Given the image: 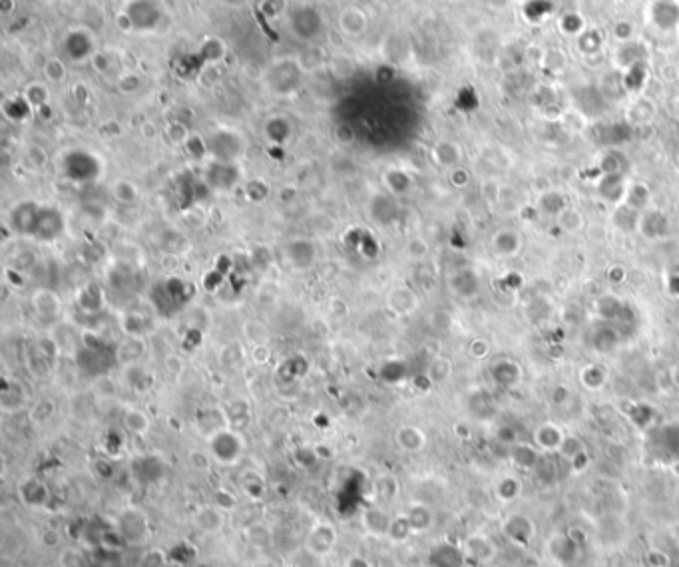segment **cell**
Here are the masks:
<instances>
[{"label": "cell", "instance_id": "cell-1", "mask_svg": "<svg viewBox=\"0 0 679 567\" xmlns=\"http://www.w3.org/2000/svg\"><path fill=\"white\" fill-rule=\"evenodd\" d=\"M210 450L220 464L234 466L243 454V438L234 430L223 428L210 436Z\"/></svg>", "mask_w": 679, "mask_h": 567}, {"label": "cell", "instance_id": "cell-2", "mask_svg": "<svg viewBox=\"0 0 679 567\" xmlns=\"http://www.w3.org/2000/svg\"><path fill=\"white\" fill-rule=\"evenodd\" d=\"M337 545V530L329 521H317L305 540V549L315 557H327Z\"/></svg>", "mask_w": 679, "mask_h": 567}, {"label": "cell", "instance_id": "cell-3", "mask_svg": "<svg viewBox=\"0 0 679 567\" xmlns=\"http://www.w3.org/2000/svg\"><path fill=\"white\" fill-rule=\"evenodd\" d=\"M504 533L518 547H528L536 537V523L522 514H514L512 518L504 521Z\"/></svg>", "mask_w": 679, "mask_h": 567}, {"label": "cell", "instance_id": "cell-4", "mask_svg": "<svg viewBox=\"0 0 679 567\" xmlns=\"http://www.w3.org/2000/svg\"><path fill=\"white\" fill-rule=\"evenodd\" d=\"M496 544L484 533H470L462 542V554L467 559H472L476 563H488L496 557Z\"/></svg>", "mask_w": 679, "mask_h": 567}, {"label": "cell", "instance_id": "cell-5", "mask_svg": "<svg viewBox=\"0 0 679 567\" xmlns=\"http://www.w3.org/2000/svg\"><path fill=\"white\" fill-rule=\"evenodd\" d=\"M18 498L26 508L42 509L50 504V490L38 478H26L18 486Z\"/></svg>", "mask_w": 679, "mask_h": 567}, {"label": "cell", "instance_id": "cell-6", "mask_svg": "<svg viewBox=\"0 0 679 567\" xmlns=\"http://www.w3.org/2000/svg\"><path fill=\"white\" fill-rule=\"evenodd\" d=\"M193 523L199 532L205 535H217L223 532L225 528V511L220 509L217 506H201V508L193 514Z\"/></svg>", "mask_w": 679, "mask_h": 567}, {"label": "cell", "instance_id": "cell-7", "mask_svg": "<svg viewBox=\"0 0 679 567\" xmlns=\"http://www.w3.org/2000/svg\"><path fill=\"white\" fill-rule=\"evenodd\" d=\"M391 521H393V518L388 516L387 509L379 508V506H369L363 511V516H361L363 530L369 535H373V537H387Z\"/></svg>", "mask_w": 679, "mask_h": 567}, {"label": "cell", "instance_id": "cell-8", "mask_svg": "<svg viewBox=\"0 0 679 567\" xmlns=\"http://www.w3.org/2000/svg\"><path fill=\"white\" fill-rule=\"evenodd\" d=\"M283 255L285 259L297 269H305L315 261V249L311 241H303V239H293L289 243L283 247Z\"/></svg>", "mask_w": 679, "mask_h": 567}, {"label": "cell", "instance_id": "cell-9", "mask_svg": "<svg viewBox=\"0 0 679 567\" xmlns=\"http://www.w3.org/2000/svg\"><path fill=\"white\" fill-rule=\"evenodd\" d=\"M395 442L397 446L402 452L407 454H417L421 452L424 446H426V436L419 426H410V424H405L395 432Z\"/></svg>", "mask_w": 679, "mask_h": 567}, {"label": "cell", "instance_id": "cell-10", "mask_svg": "<svg viewBox=\"0 0 679 567\" xmlns=\"http://www.w3.org/2000/svg\"><path fill=\"white\" fill-rule=\"evenodd\" d=\"M28 402V394L24 390L23 386L18 382H12V384H6L4 390H2V396H0V406L4 412H18L23 410L24 406Z\"/></svg>", "mask_w": 679, "mask_h": 567}, {"label": "cell", "instance_id": "cell-11", "mask_svg": "<svg viewBox=\"0 0 679 567\" xmlns=\"http://www.w3.org/2000/svg\"><path fill=\"white\" fill-rule=\"evenodd\" d=\"M122 422H124V428L132 432V434H136V436H144V434H148L150 428H152L150 416H148L141 408H134V406L126 408Z\"/></svg>", "mask_w": 679, "mask_h": 567}, {"label": "cell", "instance_id": "cell-12", "mask_svg": "<svg viewBox=\"0 0 679 567\" xmlns=\"http://www.w3.org/2000/svg\"><path fill=\"white\" fill-rule=\"evenodd\" d=\"M32 302H34L36 311L42 314V317L52 319V317H56V314L60 313L58 295H56V293H52V291H48V289L36 291L34 297H32Z\"/></svg>", "mask_w": 679, "mask_h": 567}, {"label": "cell", "instance_id": "cell-13", "mask_svg": "<svg viewBox=\"0 0 679 567\" xmlns=\"http://www.w3.org/2000/svg\"><path fill=\"white\" fill-rule=\"evenodd\" d=\"M407 518L414 533H424L433 525V511L424 504H410V508L407 509Z\"/></svg>", "mask_w": 679, "mask_h": 567}, {"label": "cell", "instance_id": "cell-14", "mask_svg": "<svg viewBox=\"0 0 679 567\" xmlns=\"http://www.w3.org/2000/svg\"><path fill=\"white\" fill-rule=\"evenodd\" d=\"M564 438H566V436L560 432V428H558L556 424H544V426L536 432V442H538L542 448H546V450L560 448Z\"/></svg>", "mask_w": 679, "mask_h": 567}, {"label": "cell", "instance_id": "cell-15", "mask_svg": "<svg viewBox=\"0 0 679 567\" xmlns=\"http://www.w3.org/2000/svg\"><path fill=\"white\" fill-rule=\"evenodd\" d=\"M412 533L414 532H412V528H410L409 518H407V514H402V516H398V518H393L387 537L393 544H405Z\"/></svg>", "mask_w": 679, "mask_h": 567}, {"label": "cell", "instance_id": "cell-16", "mask_svg": "<svg viewBox=\"0 0 679 567\" xmlns=\"http://www.w3.org/2000/svg\"><path fill=\"white\" fill-rule=\"evenodd\" d=\"M167 566V552L164 547H150L146 552H141V556L138 557L136 567H165Z\"/></svg>", "mask_w": 679, "mask_h": 567}, {"label": "cell", "instance_id": "cell-17", "mask_svg": "<svg viewBox=\"0 0 679 567\" xmlns=\"http://www.w3.org/2000/svg\"><path fill=\"white\" fill-rule=\"evenodd\" d=\"M375 490H376V496H379V498L385 499V502H391V499L395 498V496L398 494L397 480H395L393 476H388V474L379 476V478H376V482H375Z\"/></svg>", "mask_w": 679, "mask_h": 567}, {"label": "cell", "instance_id": "cell-18", "mask_svg": "<svg viewBox=\"0 0 679 567\" xmlns=\"http://www.w3.org/2000/svg\"><path fill=\"white\" fill-rule=\"evenodd\" d=\"M213 506H217V508L223 509L225 514H229V511H234V509L237 508V496H235L234 492H229L227 488H220V490H215V494H213Z\"/></svg>", "mask_w": 679, "mask_h": 567}, {"label": "cell", "instance_id": "cell-19", "mask_svg": "<svg viewBox=\"0 0 679 567\" xmlns=\"http://www.w3.org/2000/svg\"><path fill=\"white\" fill-rule=\"evenodd\" d=\"M247 540L253 545H265L271 542V530L265 523H251L247 528Z\"/></svg>", "mask_w": 679, "mask_h": 567}, {"label": "cell", "instance_id": "cell-20", "mask_svg": "<svg viewBox=\"0 0 679 567\" xmlns=\"http://www.w3.org/2000/svg\"><path fill=\"white\" fill-rule=\"evenodd\" d=\"M100 545L104 549H110V552H122L124 545H126V535L122 532H104L102 537H100Z\"/></svg>", "mask_w": 679, "mask_h": 567}, {"label": "cell", "instance_id": "cell-21", "mask_svg": "<svg viewBox=\"0 0 679 567\" xmlns=\"http://www.w3.org/2000/svg\"><path fill=\"white\" fill-rule=\"evenodd\" d=\"M54 414V402L52 400H40L30 408V418L36 424H44L48 418Z\"/></svg>", "mask_w": 679, "mask_h": 567}, {"label": "cell", "instance_id": "cell-22", "mask_svg": "<svg viewBox=\"0 0 679 567\" xmlns=\"http://www.w3.org/2000/svg\"><path fill=\"white\" fill-rule=\"evenodd\" d=\"M450 376V362L446 359H436L429 369V378L431 382H443Z\"/></svg>", "mask_w": 679, "mask_h": 567}, {"label": "cell", "instance_id": "cell-23", "mask_svg": "<svg viewBox=\"0 0 679 567\" xmlns=\"http://www.w3.org/2000/svg\"><path fill=\"white\" fill-rule=\"evenodd\" d=\"M62 542H64V537H62V533L56 528H44L40 532V544L46 549H58Z\"/></svg>", "mask_w": 679, "mask_h": 567}, {"label": "cell", "instance_id": "cell-24", "mask_svg": "<svg viewBox=\"0 0 679 567\" xmlns=\"http://www.w3.org/2000/svg\"><path fill=\"white\" fill-rule=\"evenodd\" d=\"M188 462L193 470H198V472H208L211 466V458L208 452L191 450L188 454Z\"/></svg>", "mask_w": 679, "mask_h": 567}, {"label": "cell", "instance_id": "cell-25", "mask_svg": "<svg viewBox=\"0 0 679 567\" xmlns=\"http://www.w3.org/2000/svg\"><path fill=\"white\" fill-rule=\"evenodd\" d=\"M510 484V480H504V482H500V486H498V496L504 499V502H512V499L520 494V482H516L514 486H508Z\"/></svg>", "mask_w": 679, "mask_h": 567}, {"label": "cell", "instance_id": "cell-26", "mask_svg": "<svg viewBox=\"0 0 679 567\" xmlns=\"http://www.w3.org/2000/svg\"><path fill=\"white\" fill-rule=\"evenodd\" d=\"M343 567H375V566H373V561H371L367 556H361V554H351V556L345 557Z\"/></svg>", "mask_w": 679, "mask_h": 567}, {"label": "cell", "instance_id": "cell-27", "mask_svg": "<svg viewBox=\"0 0 679 567\" xmlns=\"http://www.w3.org/2000/svg\"><path fill=\"white\" fill-rule=\"evenodd\" d=\"M426 251H429V245L424 243L422 239H412L409 243V253L412 257H424Z\"/></svg>", "mask_w": 679, "mask_h": 567}, {"label": "cell", "instance_id": "cell-28", "mask_svg": "<svg viewBox=\"0 0 679 567\" xmlns=\"http://www.w3.org/2000/svg\"><path fill=\"white\" fill-rule=\"evenodd\" d=\"M253 360H255V362H259V364H263V362L267 360V350H265V347L253 348Z\"/></svg>", "mask_w": 679, "mask_h": 567}]
</instances>
